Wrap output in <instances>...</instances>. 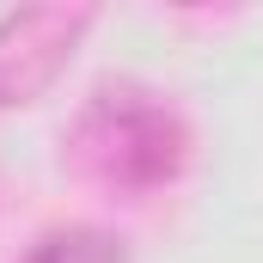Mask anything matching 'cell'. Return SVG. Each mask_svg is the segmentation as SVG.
Segmentation results:
<instances>
[{"instance_id": "6da1fadb", "label": "cell", "mask_w": 263, "mask_h": 263, "mask_svg": "<svg viewBox=\"0 0 263 263\" xmlns=\"http://www.w3.org/2000/svg\"><path fill=\"white\" fill-rule=\"evenodd\" d=\"M67 165L117 196H147L172 184L190 159V129L165 92L147 80H98L62 135Z\"/></svg>"}, {"instance_id": "7a4b0ae2", "label": "cell", "mask_w": 263, "mask_h": 263, "mask_svg": "<svg viewBox=\"0 0 263 263\" xmlns=\"http://www.w3.org/2000/svg\"><path fill=\"white\" fill-rule=\"evenodd\" d=\"M92 6H25L0 18V110L31 104L55 86V73L73 62L80 37L92 31Z\"/></svg>"}, {"instance_id": "3957f363", "label": "cell", "mask_w": 263, "mask_h": 263, "mask_svg": "<svg viewBox=\"0 0 263 263\" xmlns=\"http://www.w3.org/2000/svg\"><path fill=\"white\" fill-rule=\"evenodd\" d=\"M18 263H129V245L104 227H49Z\"/></svg>"}]
</instances>
